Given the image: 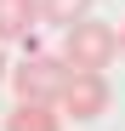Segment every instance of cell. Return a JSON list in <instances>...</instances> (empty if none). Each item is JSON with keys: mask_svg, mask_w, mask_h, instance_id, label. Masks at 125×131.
Segmentation results:
<instances>
[{"mask_svg": "<svg viewBox=\"0 0 125 131\" xmlns=\"http://www.w3.org/2000/svg\"><path fill=\"white\" fill-rule=\"evenodd\" d=\"M40 29V0H0V40H29Z\"/></svg>", "mask_w": 125, "mask_h": 131, "instance_id": "obj_5", "label": "cell"}, {"mask_svg": "<svg viewBox=\"0 0 125 131\" xmlns=\"http://www.w3.org/2000/svg\"><path fill=\"white\" fill-rule=\"evenodd\" d=\"M119 57H125V23H119Z\"/></svg>", "mask_w": 125, "mask_h": 131, "instance_id": "obj_8", "label": "cell"}, {"mask_svg": "<svg viewBox=\"0 0 125 131\" xmlns=\"http://www.w3.org/2000/svg\"><path fill=\"white\" fill-rule=\"evenodd\" d=\"M80 17H91V0H40V23H51V29H68Z\"/></svg>", "mask_w": 125, "mask_h": 131, "instance_id": "obj_6", "label": "cell"}, {"mask_svg": "<svg viewBox=\"0 0 125 131\" xmlns=\"http://www.w3.org/2000/svg\"><path fill=\"white\" fill-rule=\"evenodd\" d=\"M6 74H11V69H6V40H0V80H6Z\"/></svg>", "mask_w": 125, "mask_h": 131, "instance_id": "obj_7", "label": "cell"}, {"mask_svg": "<svg viewBox=\"0 0 125 131\" xmlns=\"http://www.w3.org/2000/svg\"><path fill=\"white\" fill-rule=\"evenodd\" d=\"M114 57H119L114 23H102V17H80V23L62 29V63H68V69H108Z\"/></svg>", "mask_w": 125, "mask_h": 131, "instance_id": "obj_1", "label": "cell"}, {"mask_svg": "<svg viewBox=\"0 0 125 131\" xmlns=\"http://www.w3.org/2000/svg\"><path fill=\"white\" fill-rule=\"evenodd\" d=\"M6 131H62V108H57V103H29V97H17V108L6 114Z\"/></svg>", "mask_w": 125, "mask_h": 131, "instance_id": "obj_4", "label": "cell"}, {"mask_svg": "<svg viewBox=\"0 0 125 131\" xmlns=\"http://www.w3.org/2000/svg\"><path fill=\"white\" fill-rule=\"evenodd\" d=\"M108 103H114V85L102 69H68V85L57 97V108L68 120H97V114H108Z\"/></svg>", "mask_w": 125, "mask_h": 131, "instance_id": "obj_2", "label": "cell"}, {"mask_svg": "<svg viewBox=\"0 0 125 131\" xmlns=\"http://www.w3.org/2000/svg\"><path fill=\"white\" fill-rule=\"evenodd\" d=\"M11 85H17V97H29V103H57L62 85H68V63L34 51V57H23L11 69Z\"/></svg>", "mask_w": 125, "mask_h": 131, "instance_id": "obj_3", "label": "cell"}]
</instances>
